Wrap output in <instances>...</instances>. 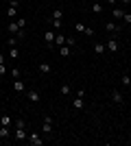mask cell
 <instances>
[{
  "label": "cell",
  "instance_id": "cell-1",
  "mask_svg": "<svg viewBox=\"0 0 131 146\" xmlns=\"http://www.w3.org/2000/svg\"><path fill=\"white\" fill-rule=\"evenodd\" d=\"M50 24H53V29H59V26L63 24V9H53V13H50Z\"/></svg>",
  "mask_w": 131,
  "mask_h": 146
},
{
  "label": "cell",
  "instance_id": "cell-2",
  "mask_svg": "<svg viewBox=\"0 0 131 146\" xmlns=\"http://www.w3.org/2000/svg\"><path fill=\"white\" fill-rule=\"evenodd\" d=\"M26 98H29V103L39 105V100H42V94H39L37 90H26Z\"/></svg>",
  "mask_w": 131,
  "mask_h": 146
},
{
  "label": "cell",
  "instance_id": "cell-3",
  "mask_svg": "<svg viewBox=\"0 0 131 146\" xmlns=\"http://www.w3.org/2000/svg\"><path fill=\"white\" fill-rule=\"evenodd\" d=\"M42 133L48 135V137H50V133H53V118H50V116L44 118V122H42Z\"/></svg>",
  "mask_w": 131,
  "mask_h": 146
},
{
  "label": "cell",
  "instance_id": "cell-4",
  "mask_svg": "<svg viewBox=\"0 0 131 146\" xmlns=\"http://www.w3.org/2000/svg\"><path fill=\"white\" fill-rule=\"evenodd\" d=\"M26 140L31 142L33 146H44V142H46V140H42V135H39V133H35V131H31V133H29V137H26Z\"/></svg>",
  "mask_w": 131,
  "mask_h": 146
},
{
  "label": "cell",
  "instance_id": "cell-5",
  "mask_svg": "<svg viewBox=\"0 0 131 146\" xmlns=\"http://www.w3.org/2000/svg\"><path fill=\"white\" fill-rule=\"evenodd\" d=\"M29 137V131H26V127H15V131H13V140H26Z\"/></svg>",
  "mask_w": 131,
  "mask_h": 146
},
{
  "label": "cell",
  "instance_id": "cell-6",
  "mask_svg": "<svg viewBox=\"0 0 131 146\" xmlns=\"http://www.w3.org/2000/svg\"><path fill=\"white\" fill-rule=\"evenodd\" d=\"M7 18H18V0H9V9H7Z\"/></svg>",
  "mask_w": 131,
  "mask_h": 146
},
{
  "label": "cell",
  "instance_id": "cell-7",
  "mask_svg": "<svg viewBox=\"0 0 131 146\" xmlns=\"http://www.w3.org/2000/svg\"><path fill=\"white\" fill-rule=\"evenodd\" d=\"M55 37H57L55 31H46V33H44V42H46L48 48H55Z\"/></svg>",
  "mask_w": 131,
  "mask_h": 146
},
{
  "label": "cell",
  "instance_id": "cell-8",
  "mask_svg": "<svg viewBox=\"0 0 131 146\" xmlns=\"http://www.w3.org/2000/svg\"><path fill=\"white\" fill-rule=\"evenodd\" d=\"M105 48L107 50H109V52H116V50H118L120 48V42H118V39H116V37H109V39H107V44H105Z\"/></svg>",
  "mask_w": 131,
  "mask_h": 146
},
{
  "label": "cell",
  "instance_id": "cell-9",
  "mask_svg": "<svg viewBox=\"0 0 131 146\" xmlns=\"http://www.w3.org/2000/svg\"><path fill=\"white\" fill-rule=\"evenodd\" d=\"M112 100L116 105H125V96H122V92H120V90H114L112 92Z\"/></svg>",
  "mask_w": 131,
  "mask_h": 146
},
{
  "label": "cell",
  "instance_id": "cell-10",
  "mask_svg": "<svg viewBox=\"0 0 131 146\" xmlns=\"http://www.w3.org/2000/svg\"><path fill=\"white\" fill-rule=\"evenodd\" d=\"M13 90L18 92V94H24V92H26L24 81H22V79H13Z\"/></svg>",
  "mask_w": 131,
  "mask_h": 146
},
{
  "label": "cell",
  "instance_id": "cell-11",
  "mask_svg": "<svg viewBox=\"0 0 131 146\" xmlns=\"http://www.w3.org/2000/svg\"><path fill=\"white\" fill-rule=\"evenodd\" d=\"M105 31H107V33H112V35H116V33L120 31V24H116V22L109 20V22H105Z\"/></svg>",
  "mask_w": 131,
  "mask_h": 146
},
{
  "label": "cell",
  "instance_id": "cell-12",
  "mask_svg": "<svg viewBox=\"0 0 131 146\" xmlns=\"http://www.w3.org/2000/svg\"><path fill=\"white\" fill-rule=\"evenodd\" d=\"M57 52H59V55H61L63 59L72 57V48H70V46H66V44H63V46H59V48H57Z\"/></svg>",
  "mask_w": 131,
  "mask_h": 146
},
{
  "label": "cell",
  "instance_id": "cell-13",
  "mask_svg": "<svg viewBox=\"0 0 131 146\" xmlns=\"http://www.w3.org/2000/svg\"><path fill=\"white\" fill-rule=\"evenodd\" d=\"M37 70H39V74H50V72H53L50 63H46V61H39V63H37Z\"/></svg>",
  "mask_w": 131,
  "mask_h": 146
},
{
  "label": "cell",
  "instance_id": "cell-14",
  "mask_svg": "<svg viewBox=\"0 0 131 146\" xmlns=\"http://www.w3.org/2000/svg\"><path fill=\"white\" fill-rule=\"evenodd\" d=\"M9 137H13L11 127H0V140H9Z\"/></svg>",
  "mask_w": 131,
  "mask_h": 146
},
{
  "label": "cell",
  "instance_id": "cell-15",
  "mask_svg": "<svg viewBox=\"0 0 131 146\" xmlns=\"http://www.w3.org/2000/svg\"><path fill=\"white\" fill-rule=\"evenodd\" d=\"M13 124V118L9 116V113H2L0 116V127H11Z\"/></svg>",
  "mask_w": 131,
  "mask_h": 146
},
{
  "label": "cell",
  "instance_id": "cell-16",
  "mask_svg": "<svg viewBox=\"0 0 131 146\" xmlns=\"http://www.w3.org/2000/svg\"><path fill=\"white\" fill-rule=\"evenodd\" d=\"M85 105H83V98L81 96H74V100H72V109H76V111H81Z\"/></svg>",
  "mask_w": 131,
  "mask_h": 146
},
{
  "label": "cell",
  "instance_id": "cell-17",
  "mask_svg": "<svg viewBox=\"0 0 131 146\" xmlns=\"http://www.w3.org/2000/svg\"><path fill=\"white\" fill-rule=\"evenodd\" d=\"M105 44L103 42H94V52H96V55H103V52H105Z\"/></svg>",
  "mask_w": 131,
  "mask_h": 146
},
{
  "label": "cell",
  "instance_id": "cell-18",
  "mask_svg": "<svg viewBox=\"0 0 131 146\" xmlns=\"http://www.w3.org/2000/svg\"><path fill=\"white\" fill-rule=\"evenodd\" d=\"M122 15H125V9H120V7H114V9H112V18L122 20Z\"/></svg>",
  "mask_w": 131,
  "mask_h": 146
},
{
  "label": "cell",
  "instance_id": "cell-19",
  "mask_svg": "<svg viewBox=\"0 0 131 146\" xmlns=\"http://www.w3.org/2000/svg\"><path fill=\"white\" fill-rule=\"evenodd\" d=\"M20 57V50H18V46H11V48H9V59L11 61H15Z\"/></svg>",
  "mask_w": 131,
  "mask_h": 146
},
{
  "label": "cell",
  "instance_id": "cell-20",
  "mask_svg": "<svg viewBox=\"0 0 131 146\" xmlns=\"http://www.w3.org/2000/svg\"><path fill=\"white\" fill-rule=\"evenodd\" d=\"M129 83H131V74L125 72L122 76H120V85H122V87H129Z\"/></svg>",
  "mask_w": 131,
  "mask_h": 146
},
{
  "label": "cell",
  "instance_id": "cell-21",
  "mask_svg": "<svg viewBox=\"0 0 131 146\" xmlns=\"http://www.w3.org/2000/svg\"><path fill=\"white\" fill-rule=\"evenodd\" d=\"M70 92H72V90H70L68 83H63V85L59 87V94H61V96H70Z\"/></svg>",
  "mask_w": 131,
  "mask_h": 146
},
{
  "label": "cell",
  "instance_id": "cell-22",
  "mask_svg": "<svg viewBox=\"0 0 131 146\" xmlns=\"http://www.w3.org/2000/svg\"><path fill=\"white\" fill-rule=\"evenodd\" d=\"M74 31H76V33H83V35H85V31H87V26L83 24V22H74Z\"/></svg>",
  "mask_w": 131,
  "mask_h": 146
},
{
  "label": "cell",
  "instance_id": "cell-23",
  "mask_svg": "<svg viewBox=\"0 0 131 146\" xmlns=\"http://www.w3.org/2000/svg\"><path fill=\"white\" fill-rule=\"evenodd\" d=\"M66 46L74 48V46H76V37H74V35H68V37H66Z\"/></svg>",
  "mask_w": 131,
  "mask_h": 146
},
{
  "label": "cell",
  "instance_id": "cell-24",
  "mask_svg": "<svg viewBox=\"0 0 131 146\" xmlns=\"http://www.w3.org/2000/svg\"><path fill=\"white\" fill-rule=\"evenodd\" d=\"M66 44V35H57L55 37V48H59V46H63Z\"/></svg>",
  "mask_w": 131,
  "mask_h": 146
},
{
  "label": "cell",
  "instance_id": "cell-25",
  "mask_svg": "<svg viewBox=\"0 0 131 146\" xmlns=\"http://www.w3.org/2000/svg\"><path fill=\"white\" fill-rule=\"evenodd\" d=\"M92 13H103V5H100V2H94L92 5Z\"/></svg>",
  "mask_w": 131,
  "mask_h": 146
},
{
  "label": "cell",
  "instance_id": "cell-26",
  "mask_svg": "<svg viewBox=\"0 0 131 146\" xmlns=\"http://www.w3.org/2000/svg\"><path fill=\"white\" fill-rule=\"evenodd\" d=\"M18 42H20V37L13 35V37H9V42H7V44H9V48H11V46H18Z\"/></svg>",
  "mask_w": 131,
  "mask_h": 146
},
{
  "label": "cell",
  "instance_id": "cell-27",
  "mask_svg": "<svg viewBox=\"0 0 131 146\" xmlns=\"http://www.w3.org/2000/svg\"><path fill=\"white\" fill-rule=\"evenodd\" d=\"M122 22H125V24H131V13H129V11H125V15H122Z\"/></svg>",
  "mask_w": 131,
  "mask_h": 146
},
{
  "label": "cell",
  "instance_id": "cell-28",
  "mask_svg": "<svg viewBox=\"0 0 131 146\" xmlns=\"http://www.w3.org/2000/svg\"><path fill=\"white\" fill-rule=\"evenodd\" d=\"M9 72H11V76H13V79H20V70H18V68H11Z\"/></svg>",
  "mask_w": 131,
  "mask_h": 146
},
{
  "label": "cell",
  "instance_id": "cell-29",
  "mask_svg": "<svg viewBox=\"0 0 131 146\" xmlns=\"http://www.w3.org/2000/svg\"><path fill=\"white\" fill-rule=\"evenodd\" d=\"M7 72H9V68H7L5 63H0V76H5Z\"/></svg>",
  "mask_w": 131,
  "mask_h": 146
},
{
  "label": "cell",
  "instance_id": "cell-30",
  "mask_svg": "<svg viewBox=\"0 0 131 146\" xmlns=\"http://www.w3.org/2000/svg\"><path fill=\"white\" fill-rule=\"evenodd\" d=\"M15 22L20 24V29H24V26H26V20L24 18H15Z\"/></svg>",
  "mask_w": 131,
  "mask_h": 146
},
{
  "label": "cell",
  "instance_id": "cell-31",
  "mask_svg": "<svg viewBox=\"0 0 131 146\" xmlns=\"http://www.w3.org/2000/svg\"><path fill=\"white\" fill-rule=\"evenodd\" d=\"M76 96L83 98V96H85V90H83V87H79V90H76Z\"/></svg>",
  "mask_w": 131,
  "mask_h": 146
},
{
  "label": "cell",
  "instance_id": "cell-32",
  "mask_svg": "<svg viewBox=\"0 0 131 146\" xmlns=\"http://www.w3.org/2000/svg\"><path fill=\"white\" fill-rule=\"evenodd\" d=\"M116 2H118V0H107V5H112V7H116Z\"/></svg>",
  "mask_w": 131,
  "mask_h": 146
},
{
  "label": "cell",
  "instance_id": "cell-33",
  "mask_svg": "<svg viewBox=\"0 0 131 146\" xmlns=\"http://www.w3.org/2000/svg\"><path fill=\"white\" fill-rule=\"evenodd\" d=\"M120 2H122V5H131V0H120Z\"/></svg>",
  "mask_w": 131,
  "mask_h": 146
},
{
  "label": "cell",
  "instance_id": "cell-34",
  "mask_svg": "<svg viewBox=\"0 0 131 146\" xmlns=\"http://www.w3.org/2000/svg\"><path fill=\"white\" fill-rule=\"evenodd\" d=\"M0 63H5V55H0Z\"/></svg>",
  "mask_w": 131,
  "mask_h": 146
},
{
  "label": "cell",
  "instance_id": "cell-35",
  "mask_svg": "<svg viewBox=\"0 0 131 146\" xmlns=\"http://www.w3.org/2000/svg\"><path fill=\"white\" fill-rule=\"evenodd\" d=\"M129 90H131V83H129Z\"/></svg>",
  "mask_w": 131,
  "mask_h": 146
}]
</instances>
